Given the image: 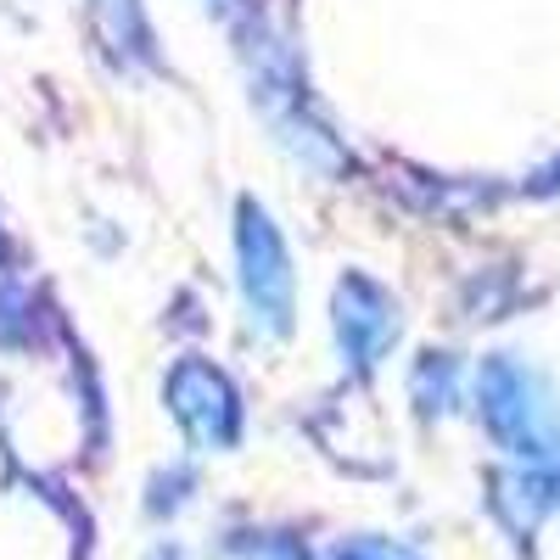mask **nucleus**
<instances>
[{
  "label": "nucleus",
  "instance_id": "f257e3e1",
  "mask_svg": "<svg viewBox=\"0 0 560 560\" xmlns=\"http://www.w3.org/2000/svg\"><path fill=\"white\" fill-rule=\"evenodd\" d=\"M337 560H415V555L398 549V544H342Z\"/></svg>",
  "mask_w": 560,
  "mask_h": 560
}]
</instances>
